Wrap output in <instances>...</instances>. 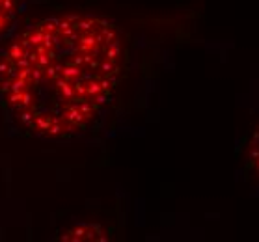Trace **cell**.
Masks as SVG:
<instances>
[{
	"instance_id": "obj_3",
	"label": "cell",
	"mask_w": 259,
	"mask_h": 242,
	"mask_svg": "<svg viewBox=\"0 0 259 242\" xmlns=\"http://www.w3.org/2000/svg\"><path fill=\"white\" fill-rule=\"evenodd\" d=\"M17 0H0V37L6 36L17 17Z\"/></svg>"
},
{
	"instance_id": "obj_2",
	"label": "cell",
	"mask_w": 259,
	"mask_h": 242,
	"mask_svg": "<svg viewBox=\"0 0 259 242\" xmlns=\"http://www.w3.org/2000/svg\"><path fill=\"white\" fill-rule=\"evenodd\" d=\"M105 229L97 224H82L69 229L60 236V240H106Z\"/></svg>"
},
{
	"instance_id": "obj_4",
	"label": "cell",
	"mask_w": 259,
	"mask_h": 242,
	"mask_svg": "<svg viewBox=\"0 0 259 242\" xmlns=\"http://www.w3.org/2000/svg\"><path fill=\"white\" fill-rule=\"evenodd\" d=\"M248 160H250V166H252V170L255 171V175L259 179V125L253 130L250 146H248Z\"/></svg>"
},
{
	"instance_id": "obj_1",
	"label": "cell",
	"mask_w": 259,
	"mask_h": 242,
	"mask_svg": "<svg viewBox=\"0 0 259 242\" xmlns=\"http://www.w3.org/2000/svg\"><path fill=\"white\" fill-rule=\"evenodd\" d=\"M123 60V36L112 21L88 13L47 17L4 49L0 99L32 134L69 138L112 99Z\"/></svg>"
}]
</instances>
